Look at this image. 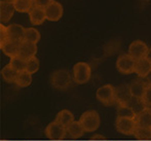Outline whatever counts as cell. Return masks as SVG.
<instances>
[{
	"instance_id": "6da1fadb",
	"label": "cell",
	"mask_w": 151,
	"mask_h": 141,
	"mask_svg": "<svg viewBox=\"0 0 151 141\" xmlns=\"http://www.w3.org/2000/svg\"><path fill=\"white\" fill-rule=\"evenodd\" d=\"M50 82L54 89L64 91V90H67L71 85L72 77L68 70L59 69L52 73V75L50 77Z\"/></svg>"
},
{
	"instance_id": "7a4b0ae2",
	"label": "cell",
	"mask_w": 151,
	"mask_h": 141,
	"mask_svg": "<svg viewBox=\"0 0 151 141\" xmlns=\"http://www.w3.org/2000/svg\"><path fill=\"white\" fill-rule=\"evenodd\" d=\"M72 75H73V80L76 84H86L91 80V68L90 64L86 63V62L76 63L72 69Z\"/></svg>"
},
{
	"instance_id": "3957f363",
	"label": "cell",
	"mask_w": 151,
	"mask_h": 141,
	"mask_svg": "<svg viewBox=\"0 0 151 141\" xmlns=\"http://www.w3.org/2000/svg\"><path fill=\"white\" fill-rule=\"evenodd\" d=\"M79 121L86 132H95L101 124L100 115L96 110H88L83 112L80 116Z\"/></svg>"
},
{
	"instance_id": "277c9868",
	"label": "cell",
	"mask_w": 151,
	"mask_h": 141,
	"mask_svg": "<svg viewBox=\"0 0 151 141\" xmlns=\"http://www.w3.org/2000/svg\"><path fill=\"white\" fill-rule=\"evenodd\" d=\"M96 97L101 103L106 106L113 105L116 102L115 98V87L112 85H104L100 87L96 92Z\"/></svg>"
},
{
	"instance_id": "5b68a950",
	"label": "cell",
	"mask_w": 151,
	"mask_h": 141,
	"mask_svg": "<svg viewBox=\"0 0 151 141\" xmlns=\"http://www.w3.org/2000/svg\"><path fill=\"white\" fill-rule=\"evenodd\" d=\"M150 53V48L142 40H134L129 46L127 54L133 58L135 61H138L143 58H147Z\"/></svg>"
},
{
	"instance_id": "8992f818",
	"label": "cell",
	"mask_w": 151,
	"mask_h": 141,
	"mask_svg": "<svg viewBox=\"0 0 151 141\" xmlns=\"http://www.w3.org/2000/svg\"><path fill=\"white\" fill-rule=\"evenodd\" d=\"M44 133H45L46 137L50 140H62L66 137L67 129L61 124H59L58 121H54L46 126Z\"/></svg>"
},
{
	"instance_id": "52a82bcc",
	"label": "cell",
	"mask_w": 151,
	"mask_h": 141,
	"mask_svg": "<svg viewBox=\"0 0 151 141\" xmlns=\"http://www.w3.org/2000/svg\"><path fill=\"white\" fill-rule=\"evenodd\" d=\"M136 61L129 54H122L116 60V69L122 74H131L135 72Z\"/></svg>"
},
{
	"instance_id": "ba28073f",
	"label": "cell",
	"mask_w": 151,
	"mask_h": 141,
	"mask_svg": "<svg viewBox=\"0 0 151 141\" xmlns=\"http://www.w3.org/2000/svg\"><path fill=\"white\" fill-rule=\"evenodd\" d=\"M137 121L134 119H123V117H116L115 128L119 133L124 135H134L136 128H137Z\"/></svg>"
},
{
	"instance_id": "9c48e42d",
	"label": "cell",
	"mask_w": 151,
	"mask_h": 141,
	"mask_svg": "<svg viewBox=\"0 0 151 141\" xmlns=\"http://www.w3.org/2000/svg\"><path fill=\"white\" fill-rule=\"evenodd\" d=\"M63 6L60 2L58 1H52L47 7L45 8V17L46 20L50 21V22H57L63 17Z\"/></svg>"
},
{
	"instance_id": "30bf717a",
	"label": "cell",
	"mask_w": 151,
	"mask_h": 141,
	"mask_svg": "<svg viewBox=\"0 0 151 141\" xmlns=\"http://www.w3.org/2000/svg\"><path fill=\"white\" fill-rule=\"evenodd\" d=\"M36 54H37V44L26 41V40H23L21 42L18 55L19 57L28 61V60L32 59V58L36 57Z\"/></svg>"
},
{
	"instance_id": "8fae6325",
	"label": "cell",
	"mask_w": 151,
	"mask_h": 141,
	"mask_svg": "<svg viewBox=\"0 0 151 141\" xmlns=\"http://www.w3.org/2000/svg\"><path fill=\"white\" fill-rule=\"evenodd\" d=\"M20 44H21V42L7 38L4 42L0 43V48H1L2 53H3L5 56L9 57L10 59H12V58H14L19 55Z\"/></svg>"
},
{
	"instance_id": "7c38bea8",
	"label": "cell",
	"mask_w": 151,
	"mask_h": 141,
	"mask_svg": "<svg viewBox=\"0 0 151 141\" xmlns=\"http://www.w3.org/2000/svg\"><path fill=\"white\" fill-rule=\"evenodd\" d=\"M16 8H14V2L2 0L0 1V21L1 23H7L12 18Z\"/></svg>"
},
{
	"instance_id": "4fadbf2b",
	"label": "cell",
	"mask_w": 151,
	"mask_h": 141,
	"mask_svg": "<svg viewBox=\"0 0 151 141\" xmlns=\"http://www.w3.org/2000/svg\"><path fill=\"white\" fill-rule=\"evenodd\" d=\"M151 71V59L150 58H143L138 61H136L135 64V73L140 78L145 80L148 73Z\"/></svg>"
},
{
	"instance_id": "5bb4252c",
	"label": "cell",
	"mask_w": 151,
	"mask_h": 141,
	"mask_svg": "<svg viewBox=\"0 0 151 141\" xmlns=\"http://www.w3.org/2000/svg\"><path fill=\"white\" fill-rule=\"evenodd\" d=\"M146 87H147V84H146L145 80H135L132 82L129 85V92H131L132 97L139 98V99H143L144 94H145Z\"/></svg>"
},
{
	"instance_id": "9a60e30c",
	"label": "cell",
	"mask_w": 151,
	"mask_h": 141,
	"mask_svg": "<svg viewBox=\"0 0 151 141\" xmlns=\"http://www.w3.org/2000/svg\"><path fill=\"white\" fill-rule=\"evenodd\" d=\"M29 20L33 26L43 24V22L46 20L45 17V9L37 6H33V8L29 12Z\"/></svg>"
},
{
	"instance_id": "2e32d148",
	"label": "cell",
	"mask_w": 151,
	"mask_h": 141,
	"mask_svg": "<svg viewBox=\"0 0 151 141\" xmlns=\"http://www.w3.org/2000/svg\"><path fill=\"white\" fill-rule=\"evenodd\" d=\"M25 29L23 26L19 24H12L7 26V36L9 39L16 40V41L22 42L24 40Z\"/></svg>"
},
{
	"instance_id": "e0dca14e",
	"label": "cell",
	"mask_w": 151,
	"mask_h": 141,
	"mask_svg": "<svg viewBox=\"0 0 151 141\" xmlns=\"http://www.w3.org/2000/svg\"><path fill=\"white\" fill-rule=\"evenodd\" d=\"M115 98L116 103H127L132 98L131 92H129V85L123 84L115 87Z\"/></svg>"
},
{
	"instance_id": "ac0fdd59",
	"label": "cell",
	"mask_w": 151,
	"mask_h": 141,
	"mask_svg": "<svg viewBox=\"0 0 151 141\" xmlns=\"http://www.w3.org/2000/svg\"><path fill=\"white\" fill-rule=\"evenodd\" d=\"M66 129H67V134L72 139H78V138L81 137L84 132H86L79 121H74L73 123L68 126Z\"/></svg>"
},
{
	"instance_id": "d6986e66",
	"label": "cell",
	"mask_w": 151,
	"mask_h": 141,
	"mask_svg": "<svg viewBox=\"0 0 151 141\" xmlns=\"http://www.w3.org/2000/svg\"><path fill=\"white\" fill-rule=\"evenodd\" d=\"M138 127L142 128H149L151 129V108H146L141 113L136 116Z\"/></svg>"
},
{
	"instance_id": "ffe728a7",
	"label": "cell",
	"mask_w": 151,
	"mask_h": 141,
	"mask_svg": "<svg viewBox=\"0 0 151 141\" xmlns=\"http://www.w3.org/2000/svg\"><path fill=\"white\" fill-rule=\"evenodd\" d=\"M56 121H58L59 124H61L62 126L67 128L69 125H71L72 123L74 121V115L70 110L68 109H63L61 111L58 112L56 116Z\"/></svg>"
},
{
	"instance_id": "44dd1931",
	"label": "cell",
	"mask_w": 151,
	"mask_h": 141,
	"mask_svg": "<svg viewBox=\"0 0 151 141\" xmlns=\"http://www.w3.org/2000/svg\"><path fill=\"white\" fill-rule=\"evenodd\" d=\"M18 71L14 69V68L10 66V64L8 63L7 65H5L1 69V76L4 80V82H8V84H14L16 82V78L18 76Z\"/></svg>"
},
{
	"instance_id": "7402d4cb",
	"label": "cell",
	"mask_w": 151,
	"mask_h": 141,
	"mask_svg": "<svg viewBox=\"0 0 151 141\" xmlns=\"http://www.w3.org/2000/svg\"><path fill=\"white\" fill-rule=\"evenodd\" d=\"M124 104H127V105L135 112L136 116L147 108V106H146L145 103H144L143 99H139V98H135V97H132L131 99Z\"/></svg>"
},
{
	"instance_id": "603a6c76",
	"label": "cell",
	"mask_w": 151,
	"mask_h": 141,
	"mask_svg": "<svg viewBox=\"0 0 151 141\" xmlns=\"http://www.w3.org/2000/svg\"><path fill=\"white\" fill-rule=\"evenodd\" d=\"M32 82V74L27 72L26 70L22 72H19L18 76L16 78L14 84L18 85L19 87H29Z\"/></svg>"
},
{
	"instance_id": "cb8c5ba5",
	"label": "cell",
	"mask_w": 151,
	"mask_h": 141,
	"mask_svg": "<svg viewBox=\"0 0 151 141\" xmlns=\"http://www.w3.org/2000/svg\"><path fill=\"white\" fill-rule=\"evenodd\" d=\"M14 5L17 12L29 14L34 6V0H14Z\"/></svg>"
},
{
	"instance_id": "d4e9b609",
	"label": "cell",
	"mask_w": 151,
	"mask_h": 141,
	"mask_svg": "<svg viewBox=\"0 0 151 141\" xmlns=\"http://www.w3.org/2000/svg\"><path fill=\"white\" fill-rule=\"evenodd\" d=\"M117 117L136 119V114H135V112L127 105V104L117 103Z\"/></svg>"
},
{
	"instance_id": "484cf974",
	"label": "cell",
	"mask_w": 151,
	"mask_h": 141,
	"mask_svg": "<svg viewBox=\"0 0 151 141\" xmlns=\"http://www.w3.org/2000/svg\"><path fill=\"white\" fill-rule=\"evenodd\" d=\"M24 40L32 43L37 44V42L40 40V33L37 29L33 28V27H29V28L25 29V35H24Z\"/></svg>"
},
{
	"instance_id": "4316f807",
	"label": "cell",
	"mask_w": 151,
	"mask_h": 141,
	"mask_svg": "<svg viewBox=\"0 0 151 141\" xmlns=\"http://www.w3.org/2000/svg\"><path fill=\"white\" fill-rule=\"evenodd\" d=\"M9 64H10V66L18 72L25 71V70H26V67H27V61L24 59H22V58H20L19 56L12 58L9 61Z\"/></svg>"
},
{
	"instance_id": "83f0119b",
	"label": "cell",
	"mask_w": 151,
	"mask_h": 141,
	"mask_svg": "<svg viewBox=\"0 0 151 141\" xmlns=\"http://www.w3.org/2000/svg\"><path fill=\"white\" fill-rule=\"evenodd\" d=\"M134 136H135L136 139L139 140H149L151 139V129L137 126L135 132H134Z\"/></svg>"
},
{
	"instance_id": "f1b7e54d",
	"label": "cell",
	"mask_w": 151,
	"mask_h": 141,
	"mask_svg": "<svg viewBox=\"0 0 151 141\" xmlns=\"http://www.w3.org/2000/svg\"><path fill=\"white\" fill-rule=\"evenodd\" d=\"M38 69H39V60L37 59V57H34L27 61V72H29L30 74H34L38 71Z\"/></svg>"
},
{
	"instance_id": "f546056e",
	"label": "cell",
	"mask_w": 151,
	"mask_h": 141,
	"mask_svg": "<svg viewBox=\"0 0 151 141\" xmlns=\"http://www.w3.org/2000/svg\"><path fill=\"white\" fill-rule=\"evenodd\" d=\"M143 101L148 108H151V85H147V87H146L145 94H144V97H143Z\"/></svg>"
},
{
	"instance_id": "4dcf8cb0",
	"label": "cell",
	"mask_w": 151,
	"mask_h": 141,
	"mask_svg": "<svg viewBox=\"0 0 151 141\" xmlns=\"http://www.w3.org/2000/svg\"><path fill=\"white\" fill-rule=\"evenodd\" d=\"M52 1L54 0H34V6H37V7H41L45 9Z\"/></svg>"
},
{
	"instance_id": "1f68e13d",
	"label": "cell",
	"mask_w": 151,
	"mask_h": 141,
	"mask_svg": "<svg viewBox=\"0 0 151 141\" xmlns=\"http://www.w3.org/2000/svg\"><path fill=\"white\" fill-rule=\"evenodd\" d=\"M7 38V26H4L3 24H1L0 25V43L4 42Z\"/></svg>"
},
{
	"instance_id": "d6a6232c",
	"label": "cell",
	"mask_w": 151,
	"mask_h": 141,
	"mask_svg": "<svg viewBox=\"0 0 151 141\" xmlns=\"http://www.w3.org/2000/svg\"><path fill=\"white\" fill-rule=\"evenodd\" d=\"M145 82H146V84L147 85H151V71L148 73V75L146 76V78H145Z\"/></svg>"
},
{
	"instance_id": "836d02e7",
	"label": "cell",
	"mask_w": 151,
	"mask_h": 141,
	"mask_svg": "<svg viewBox=\"0 0 151 141\" xmlns=\"http://www.w3.org/2000/svg\"><path fill=\"white\" fill-rule=\"evenodd\" d=\"M91 138H93V139H95V138H104V137H103V136H93Z\"/></svg>"
},
{
	"instance_id": "e575fe53",
	"label": "cell",
	"mask_w": 151,
	"mask_h": 141,
	"mask_svg": "<svg viewBox=\"0 0 151 141\" xmlns=\"http://www.w3.org/2000/svg\"><path fill=\"white\" fill-rule=\"evenodd\" d=\"M6 1H10V2H14V0H6Z\"/></svg>"
},
{
	"instance_id": "d590c367",
	"label": "cell",
	"mask_w": 151,
	"mask_h": 141,
	"mask_svg": "<svg viewBox=\"0 0 151 141\" xmlns=\"http://www.w3.org/2000/svg\"><path fill=\"white\" fill-rule=\"evenodd\" d=\"M150 53H151V48H150Z\"/></svg>"
}]
</instances>
